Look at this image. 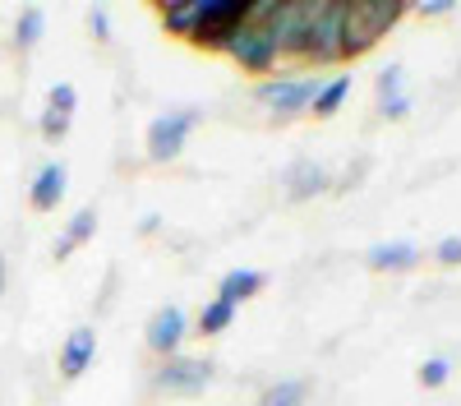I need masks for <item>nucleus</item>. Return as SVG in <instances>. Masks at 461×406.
<instances>
[{"label": "nucleus", "mask_w": 461, "mask_h": 406, "mask_svg": "<svg viewBox=\"0 0 461 406\" xmlns=\"http://www.w3.org/2000/svg\"><path fill=\"white\" fill-rule=\"evenodd\" d=\"M341 19H346V0H314V19L304 32L300 56H310L319 65L341 60Z\"/></svg>", "instance_id": "obj_1"}, {"label": "nucleus", "mask_w": 461, "mask_h": 406, "mask_svg": "<svg viewBox=\"0 0 461 406\" xmlns=\"http://www.w3.org/2000/svg\"><path fill=\"white\" fill-rule=\"evenodd\" d=\"M310 19H314V0H277V14L267 19V37H273L277 56L282 51L300 56L304 32H310Z\"/></svg>", "instance_id": "obj_2"}, {"label": "nucleus", "mask_w": 461, "mask_h": 406, "mask_svg": "<svg viewBox=\"0 0 461 406\" xmlns=\"http://www.w3.org/2000/svg\"><path fill=\"white\" fill-rule=\"evenodd\" d=\"M221 51L236 56V60H240L245 69H254V74L273 69V60H277V47H273V37H267V23H245V19H240V28L221 42Z\"/></svg>", "instance_id": "obj_3"}, {"label": "nucleus", "mask_w": 461, "mask_h": 406, "mask_svg": "<svg viewBox=\"0 0 461 406\" xmlns=\"http://www.w3.org/2000/svg\"><path fill=\"white\" fill-rule=\"evenodd\" d=\"M245 19V0H199V32L194 42L203 47H221L230 32Z\"/></svg>", "instance_id": "obj_4"}, {"label": "nucleus", "mask_w": 461, "mask_h": 406, "mask_svg": "<svg viewBox=\"0 0 461 406\" xmlns=\"http://www.w3.org/2000/svg\"><path fill=\"white\" fill-rule=\"evenodd\" d=\"M189 125H194V111H176V116H158L148 125V158L152 162H176L180 148L189 139Z\"/></svg>", "instance_id": "obj_5"}, {"label": "nucleus", "mask_w": 461, "mask_h": 406, "mask_svg": "<svg viewBox=\"0 0 461 406\" xmlns=\"http://www.w3.org/2000/svg\"><path fill=\"white\" fill-rule=\"evenodd\" d=\"M319 88H323V84H314V79H277V84L263 88V102L273 106L277 116H295V111L314 106Z\"/></svg>", "instance_id": "obj_6"}, {"label": "nucleus", "mask_w": 461, "mask_h": 406, "mask_svg": "<svg viewBox=\"0 0 461 406\" xmlns=\"http://www.w3.org/2000/svg\"><path fill=\"white\" fill-rule=\"evenodd\" d=\"M208 379H212V365H208V360H171V365H162L158 388H171V392H199Z\"/></svg>", "instance_id": "obj_7"}, {"label": "nucleus", "mask_w": 461, "mask_h": 406, "mask_svg": "<svg viewBox=\"0 0 461 406\" xmlns=\"http://www.w3.org/2000/svg\"><path fill=\"white\" fill-rule=\"evenodd\" d=\"M185 332H189L185 314H180L176 305H167V310L152 314V323H148V347L158 351V356H167V351H176V347L185 342Z\"/></svg>", "instance_id": "obj_8"}, {"label": "nucleus", "mask_w": 461, "mask_h": 406, "mask_svg": "<svg viewBox=\"0 0 461 406\" xmlns=\"http://www.w3.org/2000/svg\"><path fill=\"white\" fill-rule=\"evenodd\" d=\"M93 351H97V332H93V328H74L69 342H65V351H60V374H65V379H79L84 369L93 365Z\"/></svg>", "instance_id": "obj_9"}, {"label": "nucleus", "mask_w": 461, "mask_h": 406, "mask_svg": "<svg viewBox=\"0 0 461 406\" xmlns=\"http://www.w3.org/2000/svg\"><path fill=\"white\" fill-rule=\"evenodd\" d=\"M60 194H65V167L51 162V167L37 171V180H32V208L37 212H51L60 203Z\"/></svg>", "instance_id": "obj_10"}, {"label": "nucleus", "mask_w": 461, "mask_h": 406, "mask_svg": "<svg viewBox=\"0 0 461 406\" xmlns=\"http://www.w3.org/2000/svg\"><path fill=\"white\" fill-rule=\"evenodd\" d=\"M351 10L383 37V32H388L402 14H406V5H402V0H351Z\"/></svg>", "instance_id": "obj_11"}, {"label": "nucleus", "mask_w": 461, "mask_h": 406, "mask_svg": "<svg viewBox=\"0 0 461 406\" xmlns=\"http://www.w3.org/2000/svg\"><path fill=\"white\" fill-rule=\"evenodd\" d=\"M258 291H263V273H254V268H236V273H226V277H221L217 301L240 305V301H249V295H258Z\"/></svg>", "instance_id": "obj_12"}, {"label": "nucleus", "mask_w": 461, "mask_h": 406, "mask_svg": "<svg viewBox=\"0 0 461 406\" xmlns=\"http://www.w3.org/2000/svg\"><path fill=\"white\" fill-rule=\"evenodd\" d=\"M162 23L176 37H194L199 32V0H167V5H162Z\"/></svg>", "instance_id": "obj_13"}, {"label": "nucleus", "mask_w": 461, "mask_h": 406, "mask_svg": "<svg viewBox=\"0 0 461 406\" xmlns=\"http://www.w3.org/2000/svg\"><path fill=\"white\" fill-rule=\"evenodd\" d=\"M286 190H291V199H310V194L328 190V171L314 167V162H295L291 176H286Z\"/></svg>", "instance_id": "obj_14"}, {"label": "nucleus", "mask_w": 461, "mask_h": 406, "mask_svg": "<svg viewBox=\"0 0 461 406\" xmlns=\"http://www.w3.org/2000/svg\"><path fill=\"white\" fill-rule=\"evenodd\" d=\"M93 231H97V212H93V208L74 212V217H69V227H65V240L56 245V258H65L69 249H79V245H84V240H88Z\"/></svg>", "instance_id": "obj_15"}, {"label": "nucleus", "mask_w": 461, "mask_h": 406, "mask_svg": "<svg viewBox=\"0 0 461 406\" xmlns=\"http://www.w3.org/2000/svg\"><path fill=\"white\" fill-rule=\"evenodd\" d=\"M420 258V249L415 245H378V249H369V268H411Z\"/></svg>", "instance_id": "obj_16"}, {"label": "nucleus", "mask_w": 461, "mask_h": 406, "mask_svg": "<svg viewBox=\"0 0 461 406\" xmlns=\"http://www.w3.org/2000/svg\"><path fill=\"white\" fill-rule=\"evenodd\" d=\"M346 93H351V79H332V84H323L319 97H314V116H332V111L346 102Z\"/></svg>", "instance_id": "obj_17"}, {"label": "nucleus", "mask_w": 461, "mask_h": 406, "mask_svg": "<svg viewBox=\"0 0 461 406\" xmlns=\"http://www.w3.org/2000/svg\"><path fill=\"white\" fill-rule=\"evenodd\" d=\"M42 28H47L42 10H23L19 14V28H14V42L19 47H37V42H42Z\"/></svg>", "instance_id": "obj_18"}, {"label": "nucleus", "mask_w": 461, "mask_h": 406, "mask_svg": "<svg viewBox=\"0 0 461 406\" xmlns=\"http://www.w3.org/2000/svg\"><path fill=\"white\" fill-rule=\"evenodd\" d=\"M230 319H236V305H226V301H212L203 314H199V332H221V328H230Z\"/></svg>", "instance_id": "obj_19"}, {"label": "nucleus", "mask_w": 461, "mask_h": 406, "mask_svg": "<svg viewBox=\"0 0 461 406\" xmlns=\"http://www.w3.org/2000/svg\"><path fill=\"white\" fill-rule=\"evenodd\" d=\"M447 374H452V360L447 356H434V360L420 365V383H425V388H443Z\"/></svg>", "instance_id": "obj_20"}, {"label": "nucleus", "mask_w": 461, "mask_h": 406, "mask_svg": "<svg viewBox=\"0 0 461 406\" xmlns=\"http://www.w3.org/2000/svg\"><path fill=\"white\" fill-rule=\"evenodd\" d=\"M300 397H304V383H282L263 406H300Z\"/></svg>", "instance_id": "obj_21"}, {"label": "nucleus", "mask_w": 461, "mask_h": 406, "mask_svg": "<svg viewBox=\"0 0 461 406\" xmlns=\"http://www.w3.org/2000/svg\"><path fill=\"white\" fill-rule=\"evenodd\" d=\"M65 130H69V116H60V111H51V106H47V116H42V134H47V139H60Z\"/></svg>", "instance_id": "obj_22"}, {"label": "nucleus", "mask_w": 461, "mask_h": 406, "mask_svg": "<svg viewBox=\"0 0 461 406\" xmlns=\"http://www.w3.org/2000/svg\"><path fill=\"white\" fill-rule=\"evenodd\" d=\"M51 111H60V116H69V111H74V88L69 84H56L51 88Z\"/></svg>", "instance_id": "obj_23"}, {"label": "nucleus", "mask_w": 461, "mask_h": 406, "mask_svg": "<svg viewBox=\"0 0 461 406\" xmlns=\"http://www.w3.org/2000/svg\"><path fill=\"white\" fill-rule=\"evenodd\" d=\"M438 264H461V236H452V240L438 245Z\"/></svg>", "instance_id": "obj_24"}, {"label": "nucleus", "mask_w": 461, "mask_h": 406, "mask_svg": "<svg viewBox=\"0 0 461 406\" xmlns=\"http://www.w3.org/2000/svg\"><path fill=\"white\" fill-rule=\"evenodd\" d=\"M397 84H402V65H388V74H383V79H378L383 97H397Z\"/></svg>", "instance_id": "obj_25"}, {"label": "nucleus", "mask_w": 461, "mask_h": 406, "mask_svg": "<svg viewBox=\"0 0 461 406\" xmlns=\"http://www.w3.org/2000/svg\"><path fill=\"white\" fill-rule=\"evenodd\" d=\"M383 111H388V116L397 121V116H406V111H411V102H406L402 93H397V97H383Z\"/></svg>", "instance_id": "obj_26"}, {"label": "nucleus", "mask_w": 461, "mask_h": 406, "mask_svg": "<svg viewBox=\"0 0 461 406\" xmlns=\"http://www.w3.org/2000/svg\"><path fill=\"white\" fill-rule=\"evenodd\" d=\"M93 32L102 37V42H106V37H111V23H106V10H93Z\"/></svg>", "instance_id": "obj_27"}, {"label": "nucleus", "mask_w": 461, "mask_h": 406, "mask_svg": "<svg viewBox=\"0 0 461 406\" xmlns=\"http://www.w3.org/2000/svg\"><path fill=\"white\" fill-rule=\"evenodd\" d=\"M420 10H425V14H447V10H452V0H425Z\"/></svg>", "instance_id": "obj_28"}, {"label": "nucleus", "mask_w": 461, "mask_h": 406, "mask_svg": "<svg viewBox=\"0 0 461 406\" xmlns=\"http://www.w3.org/2000/svg\"><path fill=\"white\" fill-rule=\"evenodd\" d=\"M0 291H5V254H0Z\"/></svg>", "instance_id": "obj_29"}]
</instances>
